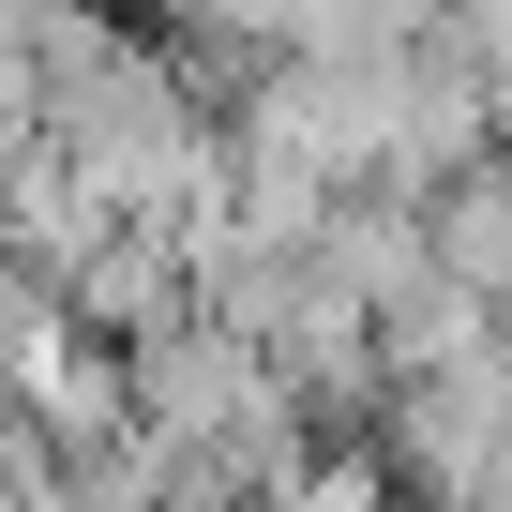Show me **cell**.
<instances>
[{
  "label": "cell",
  "instance_id": "6da1fadb",
  "mask_svg": "<svg viewBox=\"0 0 512 512\" xmlns=\"http://www.w3.org/2000/svg\"><path fill=\"white\" fill-rule=\"evenodd\" d=\"M437 256H452V287H467V302H512V166L452 196V226H437Z\"/></svg>",
  "mask_w": 512,
  "mask_h": 512
}]
</instances>
